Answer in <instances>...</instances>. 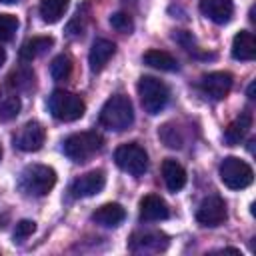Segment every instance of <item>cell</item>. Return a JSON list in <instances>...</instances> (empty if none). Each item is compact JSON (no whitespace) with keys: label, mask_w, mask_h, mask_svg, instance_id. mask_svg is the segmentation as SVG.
I'll return each mask as SVG.
<instances>
[{"label":"cell","mask_w":256,"mask_h":256,"mask_svg":"<svg viewBox=\"0 0 256 256\" xmlns=\"http://www.w3.org/2000/svg\"><path fill=\"white\" fill-rule=\"evenodd\" d=\"M98 120L106 130H112V132L128 130L132 126V122H134V106H132L130 98L124 96V94L110 96L104 102Z\"/></svg>","instance_id":"cell-1"},{"label":"cell","mask_w":256,"mask_h":256,"mask_svg":"<svg viewBox=\"0 0 256 256\" xmlns=\"http://www.w3.org/2000/svg\"><path fill=\"white\" fill-rule=\"evenodd\" d=\"M56 184V172L44 164H30L18 178V188L28 196H46Z\"/></svg>","instance_id":"cell-2"},{"label":"cell","mask_w":256,"mask_h":256,"mask_svg":"<svg viewBox=\"0 0 256 256\" xmlns=\"http://www.w3.org/2000/svg\"><path fill=\"white\" fill-rule=\"evenodd\" d=\"M48 110L50 114L60 122H74L84 116L86 104L84 100L68 90H54L48 98Z\"/></svg>","instance_id":"cell-3"},{"label":"cell","mask_w":256,"mask_h":256,"mask_svg":"<svg viewBox=\"0 0 256 256\" xmlns=\"http://www.w3.org/2000/svg\"><path fill=\"white\" fill-rule=\"evenodd\" d=\"M138 96H140L144 112L154 116V114H160L164 110V106L168 104L170 90L162 80H158L154 76H142L138 82Z\"/></svg>","instance_id":"cell-4"},{"label":"cell","mask_w":256,"mask_h":256,"mask_svg":"<svg viewBox=\"0 0 256 256\" xmlns=\"http://www.w3.org/2000/svg\"><path fill=\"white\" fill-rule=\"evenodd\" d=\"M102 144H104L102 136L98 132H94V130L76 132V134H70L64 140V154L74 162H86L96 152H100Z\"/></svg>","instance_id":"cell-5"},{"label":"cell","mask_w":256,"mask_h":256,"mask_svg":"<svg viewBox=\"0 0 256 256\" xmlns=\"http://www.w3.org/2000/svg\"><path fill=\"white\" fill-rule=\"evenodd\" d=\"M220 180L230 190H242V188H248L252 184L254 172H252L248 162H244L236 156H228L220 164Z\"/></svg>","instance_id":"cell-6"},{"label":"cell","mask_w":256,"mask_h":256,"mask_svg":"<svg viewBox=\"0 0 256 256\" xmlns=\"http://www.w3.org/2000/svg\"><path fill=\"white\" fill-rule=\"evenodd\" d=\"M114 162L118 164L120 170L132 174V176H142L148 170V154L136 142L118 146L114 152Z\"/></svg>","instance_id":"cell-7"},{"label":"cell","mask_w":256,"mask_h":256,"mask_svg":"<svg viewBox=\"0 0 256 256\" xmlns=\"http://www.w3.org/2000/svg\"><path fill=\"white\" fill-rule=\"evenodd\" d=\"M232 82H234V78L230 72H210L200 78L198 86H200L202 94L208 96L210 100H222L228 96Z\"/></svg>","instance_id":"cell-8"},{"label":"cell","mask_w":256,"mask_h":256,"mask_svg":"<svg viewBox=\"0 0 256 256\" xmlns=\"http://www.w3.org/2000/svg\"><path fill=\"white\" fill-rule=\"evenodd\" d=\"M196 220L202 226L208 228H216L226 220V204L220 196H208L200 202L198 210H196Z\"/></svg>","instance_id":"cell-9"},{"label":"cell","mask_w":256,"mask_h":256,"mask_svg":"<svg viewBox=\"0 0 256 256\" xmlns=\"http://www.w3.org/2000/svg\"><path fill=\"white\" fill-rule=\"evenodd\" d=\"M44 140H46L44 126L40 122H36V120H30L16 134L14 146L20 148V150H24V152H36V150H40L44 146Z\"/></svg>","instance_id":"cell-10"},{"label":"cell","mask_w":256,"mask_h":256,"mask_svg":"<svg viewBox=\"0 0 256 256\" xmlns=\"http://www.w3.org/2000/svg\"><path fill=\"white\" fill-rule=\"evenodd\" d=\"M104 186H106V174H104V170H90V172L78 176L72 182L70 194L74 198H88V196H94V194L102 192Z\"/></svg>","instance_id":"cell-11"},{"label":"cell","mask_w":256,"mask_h":256,"mask_svg":"<svg viewBox=\"0 0 256 256\" xmlns=\"http://www.w3.org/2000/svg\"><path fill=\"white\" fill-rule=\"evenodd\" d=\"M128 248L136 254H150V252H162L168 248V238L162 232H134Z\"/></svg>","instance_id":"cell-12"},{"label":"cell","mask_w":256,"mask_h":256,"mask_svg":"<svg viewBox=\"0 0 256 256\" xmlns=\"http://www.w3.org/2000/svg\"><path fill=\"white\" fill-rule=\"evenodd\" d=\"M170 216V208L164 198L156 194H148L140 200V220L144 222H160Z\"/></svg>","instance_id":"cell-13"},{"label":"cell","mask_w":256,"mask_h":256,"mask_svg":"<svg viewBox=\"0 0 256 256\" xmlns=\"http://www.w3.org/2000/svg\"><path fill=\"white\" fill-rule=\"evenodd\" d=\"M200 12L214 24H228L234 14L232 0H200Z\"/></svg>","instance_id":"cell-14"},{"label":"cell","mask_w":256,"mask_h":256,"mask_svg":"<svg viewBox=\"0 0 256 256\" xmlns=\"http://www.w3.org/2000/svg\"><path fill=\"white\" fill-rule=\"evenodd\" d=\"M116 52V44L106 40V38H96L92 42V48H90V54H88V64H90V70L92 72H100L108 60L114 56Z\"/></svg>","instance_id":"cell-15"},{"label":"cell","mask_w":256,"mask_h":256,"mask_svg":"<svg viewBox=\"0 0 256 256\" xmlns=\"http://www.w3.org/2000/svg\"><path fill=\"white\" fill-rule=\"evenodd\" d=\"M126 218V210L118 204V202H108V204H102L94 214H92V220L100 226H106V228H116L124 222Z\"/></svg>","instance_id":"cell-16"},{"label":"cell","mask_w":256,"mask_h":256,"mask_svg":"<svg viewBox=\"0 0 256 256\" xmlns=\"http://www.w3.org/2000/svg\"><path fill=\"white\" fill-rule=\"evenodd\" d=\"M232 56L236 60L248 62L256 58V40L254 34L248 30H240L232 40Z\"/></svg>","instance_id":"cell-17"},{"label":"cell","mask_w":256,"mask_h":256,"mask_svg":"<svg viewBox=\"0 0 256 256\" xmlns=\"http://www.w3.org/2000/svg\"><path fill=\"white\" fill-rule=\"evenodd\" d=\"M162 178L170 192H178L186 186V170L172 158H166L162 162Z\"/></svg>","instance_id":"cell-18"},{"label":"cell","mask_w":256,"mask_h":256,"mask_svg":"<svg viewBox=\"0 0 256 256\" xmlns=\"http://www.w3.org/2000/svg\"><path fill=\"white\" fill-rule=\"evenodd\" d=\"M250 126H252V114H250V112H242V114H240L238 118H234V120L230 122V126L226 128L224 140H226L230 146L240 144V142L246 138Z\"/></svg>","instance_id":"cell-19"},{"label":"cell","mask_w":256,"mask_h":256,"mask_svg":"<svg viewBox=\"0 0 256 256\" xmlns=\"http://www.w3.org/2000/svg\"><path fill=\"white\" fill-rule=\"evenodd\" d=\"M54 44V38L52 36H34L30 40H26L20 48V58L26 60V62H32L34 58L42 56L50 46Z\"/></svg>","instance_id":"cell-20"},{"label":"cell","mask_w":256,"mask_h":256,"mask_svg":"<svg viewBox=\"0 0 256 256\" xmlns=\"http://www.w3.org/2000/svg\"><path fill=\"white\" fill-rule=\"evenodd\" d=\"M144 64L150 66V68H156V70H164V72H174L178 70V62L172 54L164 52V50H148L144 52L142 56Z\"/></svg>","instance_id":"cell-21"},{"label":"cell","mask_w":256,"mask_h":256,"mask_svg":"<svg viewBox=\"0 0 256 256\" xmlns=\"http://www.w3.org/2000/svg\"><path fill=\"white\" fill-rule=\"evenodd\" d=\"M68 8V0H40V16L44 22H58Z\"/></svg>","instance_id":"cell-22"},{"label":"cell","mask_w":256,"mask_h":256,"mask_svg":"<svg viewBox=\"0 0 256 256\" xmlns=\"http://www.w3.org/2000/svg\"><path fill=\"white\" fill-rule=\"evenodd\" d=\"M20 98L16 92H6L0 94V122H8L18 116L20 112Z\"/></svg>","instance_id":"cell-23"},{"label":"cell","mask_w":256,"mask_h":256,"mask_svg":"<svg viewBox=\"0 0 256 256\" xmlns=\"http://www.w3.org/2000/svg\"><path fill=\"white\" fill-rule=\"evenodd\" d=\"M8 88H12V92H22V90H30L34 84V72L30 68H18L8 76Z\"/></svg>","instance_id":"cell-24"},{"label":"cell","mask_w":256,"mask_h":256,"mask_svg":"<svg viewBox=\"0 0 256 256\" xmlns=\"http://www.w3.org/2000/svg\"><path fill=\"white\" fill-rule=\"evenodd\" d=\"M50 74L54 80H68L72 74V60L68 54H58L50 64Z\"/></svg>","instance_id":"cell-25"},{"label":"cell","mask_w":256,"mask_h":256,"mask_svg":"<svg viewBox=\"0 0 256 256\" xmlns=\"http://www.w3.org/2000/svg\"><path fill=\"white\" fill-rule=\"evenodd\" d=\"M158 136L162 138V142H164L168 148H180L182 142H184L180 130H176V126H172V124H164V126L158 130Z\"/></svg>","instance_id":"cell-26"},{"label":"cell","mask_w":256,"mask_h":256,"mask_svg":"<svg viewBox=\"0 0 256 256\" xmlns=\"http://www.w3.org/2000/svg\"><path fill=\"white\" fill-rule=\"evenodd\" d=\"M16 30H18V18L12 14H0V42L12 40Z\"/></svg>","instance_id":"cell-27"},{"label":"cell","mask_w":256,"mask_h":256,"mask_svg":"<svg viewBox=\"0 0 256 256\" xmlns=\"http://www.w3.org/2000/svg\"><path fill=\"white\" fill-rule=\"evenodd\" d=\"M88 10V2L86 4H82L80 8H78V12H76V16H74V20L68 24V34L72 36V38H78V36H82V32H84V26H86V12Z\"/></svg>","instance_id":"cell-28"},{"label":"cell","mask_w":256,"mask_h":256,"mask_svg":"<svg viewBox=\"0 0 256 256\" xmlns=\"http://www.w3.org/2000/svg\"><path fill=\"white\" fill-rule=\"evenodd\" d=\"M34 230H36V222H32V220H20V222L16 224V228H14V234H12L14 244L26 242V240L34 234Z\"/></svg>","instance_id":"cell-29"},{"label":"cell","mask_w":256,"mask_h":256,"mask_svg":"<svg viewBox=\"0 0 256 256\" xmlns=\"http://www.w3.org/2000/svg\"><path fill=\"white\" fill-rule=\"evenodd\" d=\"M110 26L122 34H130L134 30V22L126 12H116L110 16Z\"/></svg>","instance_id":"cell-30"},{"label":"cell","mask_w":256,"mask_h":256,"mask_svg":"<svg viewBox=\"0 0 256 256\" xmlns=\"http://www.w3.org/2000/svg\"><path fill=\"white\" fill-rule=\"evenodd\" d=\"M6 62V52H4V48H0V66Z\"/></svg>","instance_id":"cell-31"},{"label":"cell","mask_w":256,"mask_h":256,"mask_svg":"<svg viewBox=\"0 0 256 256\" xmlns=\"http://www.w3.org/2000/svg\"><path fill=\"white\" fill-rule=\"evenodd\" d=\"M248 98H254V82L248 86Z\"/></svg>","instance_id":"cell-32"},{"label":"cell","mask_w":256,"mask_h":256,"mask_svg":"<svg viewBox=\"0 0 256 256\" xmlns=\"http://www.w3.org/2000/svg\"><path fill=\"white\" fill-rule=\"evenodd\" d=\"M2 4H14V2H18V0H0Z\"/></svg>","instance_id":"cell-33"},{"label":"cell","mask_w":256,"mask_h":256,"mask_svg":"<svg viewBox=\"0 0 256 256\" xmlns=\"http://www.w3.org/2000/svg\"><path fill=\"white\" fill-rule=\"evenodd\" d=\"M0 158H2V146H0Z\"/></svg>","instance_id":"cell-34"}]
</instances>
